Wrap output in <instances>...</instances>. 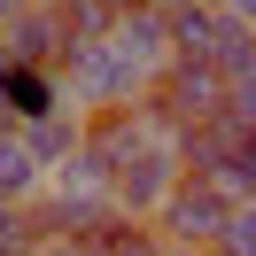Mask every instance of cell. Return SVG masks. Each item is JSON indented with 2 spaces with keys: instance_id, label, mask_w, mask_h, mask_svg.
Returning <instances> with one entry per match:
<instances>
[{
  "instance_id": "obj_1",
  "label": "cell",
  "mask_w": 256,
  "mask_h": 256,
  "mask_svg": "<svg viewBox=\"0 0 256 256\" xmlns=\"http://www.w3.org/2000/svg\"><path fill=\"white\" fill-rule=\"evenodd\" d=\"M148 101L163 109V124H171V132H186V124H210V116L233 109V78H225L218 62H202V54H171Z\"/></svg>"
},
{
  "instance_id": "obj_2",
  "label": "cell",
  "mask_w": 256,
  "mask_h": 256,
  "mask_svg": "<svg viewBox=\"0 0 256 256\" xmlns=\"http://www.w3.org/2000/svg\"><path fill=\"white\" fill-rule=\"evenodd\" d=\"M233 194L218 186V178H178L171 194H163V210H156V233L171 240V248H218V233H225V218H233Z\"/></svg>"
},
{
  "instance_id": "obj_3",
  "label": "cell",
  "mask_w": 256,
  "mask_h": 256,
  "mask_svg": "<svg viewBox=\"0 0 256 256\" xmlns=\"http://www.w3.org/2000/svg\"><path fill=\"white\" fill-rule=\"evenodd\" d=\"M0 47H8V62H47V70H62V54H70L62 8H54V0H32V8H16V16L0 24Z\"/></svg>"
},
{
  "instance_id": "obj_4",
  "label": "cell",
  "mask_w": 256,
  "mask_h": 256,
  "mask_svg": "<svg viewBox=\"0 0 256 256\" xmlns=\"http://www.w3.org/2000/svg\"><path fill=\"white\" fill-rule=\"evenodd\" d=\"M24 132V140H32V156L39 163H47V171H54V163H70V156H78V148H86V109H70V101H62V109H47V116H32V124H16Z\"/></svg>"
},
{
  "instance_id": "obj_5",
  "label": "cell",
  "mask_w": 256,
  "mask_h": 256,
  "mask_svg": "<svg viewBox=\"0 0 256 256\" xmlns=\"http://www.w3.org/2000/svg\"><path fill=\"white\" fill-rule=\"evenodd\" d=\"M47 186V163L32 156V140H24L16 124L0 132V202H32V194Z\"/></svg>"
},
{
  "instance_id": "obj_6",
  "label": "cell",
  "mask_w": 256,
  "mask_h": 256,
  "mask_svg": "<svg viewBox=\"0 0 256 256\" xmlns=\"http://www.w3.org/2000/svg\"><path fill=\"white\" fill-rule=\"evenodd\" d=\"M94 248H101V256H163L171 240L156 233V218H132V210H109V218H101V233H94Z\"/></svg>"
},
{
  "instance_id": "obj_7",
  "label": "cell",
  "mask_w": 256,
  "mask_h": 256,
  "mask_svg": "<svg viewBox=\"0 0 256 256\" xmlns=\"http://www.w3.org/2000/svg\"><path fill=\"white\" fill-rule=\"evenodd\" d=\"M210 178H218L233 202H256V132H240V140H233V156H225Z\"/></svg>"
},
{
  "instance_id": "obj_8",
  "label": "cell",
  "mask_w": 256,
  "mask_h": 256,
  "mask_svg": "<svg viewBox=\"0 0 256 256\" xmlns=\"http://www.w3.org/2000/svg\"><path fill=\"white\" fill-rule=\"evenodd\" d=\"M210 256H256V202H240L233 218H225V233H218Z\"/></svg>"
},
{
  "instance_id": "obj_9",
  "label": "cell",
  "mask_w": 256,
  "mask_h": 256,
  "mask_svg": "<svg viewBox=\"0 0 256 256\" xmlns=\"http://www.w3.org/2000/svg\"><path fill=\"white\" fill-rule=\"evenodd\" d=\"M32 210L24 202H0V256H32Z\"/></svg>"
},
{
  "instance_id": "obj_10",
  "label": "cell",
  "mask_w": 256,
  "mask_h": 256,
  "mask_svg": "<svg viewBox=\"0 0 256 256\" xmlns=\"http://www.w3.org/2000/svg\"><path fill=\"white\" fill-rule=\"evenodd\" d=\"M32 256H101V248H94V240H78V233H39Z\"/></svg>"
},
{
  "instance_id": "obj_11",
  "label": "cell",
  "mask_w": 256,
  "mask_h": 256,
  "mask_svg": "<svg viewBox=\"0 0 256 256\" xmlns=\"http://www.w3.org/2000/svg\"><path fill=\"white\" fill-rule=\"evenodd\" d=\"M233 124L256 132V70H248V78H233Z\"/></svg>"
},
{
  "instance_id": "obj_12",
  "label": "cell",
  "mask_w": 256,
  "mask_h": 256,
  "mask_svg": "<svg viewBox=\"0 0 256 256\" xmlns=\"http://www.w3.org/2000/svg\"><path fill=\"white\" fill-rule=\"evenodd\" d=\"M16 8H32V0H0V24H8V16H16Z\"/></svg>"
},
{
  "instance_id": "obj_13",
  "label": "cell",
  "mask_w": 256,
  "mask_h": 256,
  "mask_svg": "<svg viewBox=\"0 0 256 256\" xmlns=\"http://www.w3.org/2000/svg\"><path fill=\"white\" fill-rule=\"evenodd\" d=\"M8 124H16V109H8V94H0V132H8Z\"/></svg>"
},
{
  "instance_id": "obj_14",
  "label": "cell",
  "mask_w": 256,
  "mask_h": 256,
  "mask_svg": "<svg viewBox=\"0 0 256 256\" xmlns=\"http://www.w3.org/2000/svg\"><path fill=\"white\" fill-rule=\"evenodd\" d=\"M163 256H210V248H163Z\"/></svg>"
}]
</instances>
